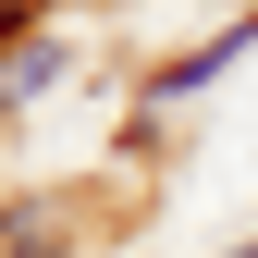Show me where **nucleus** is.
Masks as SVG:
<instances>
[{"mask_svg": "<svg viewBox=\"0 0 258 258\" xmlns=\"http://www.w3.org/2000/svg\"><path fill=\"white\" fill-rule=\"evenodd\" d=\"M0 258H49V221H37V209H13V221H0Z\"/></svg>", "mask_w": 258, "mask_h": 258, "instance_id": "7ed1b4c3", "label": "nucleus"}, {"mask_svg": "<svg viewBox=\"0 0 258 258\" xmlns=\"http://www.w3.org/2000/svg\"><path fill=\"white\" fill-rule=\"evenodd\" d=\"M234 258H258V246H234Z\"/></svg>", "mask_w": 258, "mask_h": 258, "instance_id": "20e7f679", "label": "nucleus"}, {"mask_svg": "<svg viewBox=\"0 0 258 258\" xmlns=\"http://www.w3.org/2000/svg\"><path fill=\"white\" fill-rule=\"evenodd\" d=\"M246 37H258V13H246V25H221V37H209V49H184V61H172V74H148V99H197V86H209V74H221V61H234Z\"/></svg>", "mask_w": 258, "mask_h": 258, "instance_id": "f257e3e1", "label": "nucleus"}, {"mask_svg": "<svg viewBox=\"0 0 258 258\" xmlns=\"http://www.w3.org/2000/svg\"><path fill=\"white\" fill-rule=\"evenodd\" d=\"M37 86H61V37H13L0 49V111H25Z\"/></svg>", "mask_w": 258, "mask_h": 258, "instance_id": "f03ea898", "label": "nucleus"}]
</instances>
